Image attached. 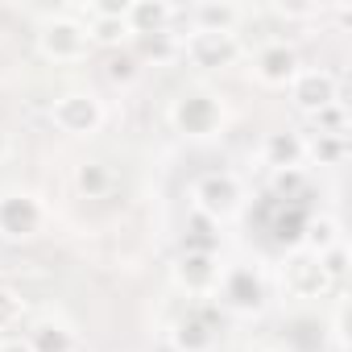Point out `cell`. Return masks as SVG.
<instances>
[{
    "label": "cell",
    "mask_w": 352,
    "mask_h": 352,
    "mask_svg": "<svg viewBox=\"0 0 352 352\" xmlns=\"http://www.w3.org/2000/svg\"><path fill=\"white\" fill-rule=\"evenodd\" d=\"M170 120H174V129H179V133H187V137L204 141V137L220 133V124H224V104H220V96H216V91L195 87V91H183L179 100H174Z\"/></svg>",
    "instance_id": "cell-1"
},
{
    "label": "cell",
    "mask_w": 352,
    "mask_h": 352,
    "mask_svg": "<svg viewBox=\"0 0 352 352\" xmlns=\"http://www.w3.org/2000/svg\"><path fill=\"white\" fill-rule=\"evenodd\" d=\"M38 50L50 58V63H83L91 54V42H87V25L71 13H58V17H46L42 30H38Z\"/></svg>",
    "instance_id": "cell-2"
},
{
    "label": "cell",
    "mask_w": 352,
    "mask_h": 352,
    "mask_svg": "<svg viewBox=\"0 0 352 352\" xmlns=\"http://www.w3.org/2000/svg\"><path fill=\"white\" fill-rule=\"evenodd\" d=\"M191 199H195V212L199 216H208V220L220 224V220H232L245 208V187H241L236 174L216 170V174H204V179L195 183Z\"/></svg>",
    "instance_id": "cell-3"
},
{
    "label": "cell",
    "mask_w": 352,
    "mask_h": 352,
    "mask_svg": "<svg viewBox=\"0 0 352 352\" xmlns=\"http://www.w3.org/2000/svg\"><path fill=\"white\" fill-rule=\"evenodd\" d=\"M50 120H54L58 133L91 137V133H100V124H104V104H100V96H91V91H67V96L54 100Z\"/></svg>",
    "instance_id": "cell-4"
},
{
    "label": "cell",
    "mask_w": 352,
    "mask_h": 352,
    "mask_svg": "<svg viewBox=\"0 0 352 352\" xmlns=\"http://www.w3.org/2000/svg\"><path fill=\"white\" fill-rule=\"evenodd\" d=\"M216 290H220L224 307L236 311V315H257L265 307V278H261L257 265H232V270H224Z\"/></svg>",
    "instance_id": "cell-5"
},
{
    "label": "cell",
    "mask_w": 352,
    "mask_h": 352,
    "mask_svg": "<svg viewBox=\"0 0 352 352\" xmlns=\"http://www.w3.org/2000/svg\"><path fill=\"white\" fill-rule=\"evenodd\" d=\"M46 224V208L25 195V191H9V195H0V236L5 241H30L38 236Z\"/></svg>",
    "instance_id": "cell-6"
},
{
    "label": "cell",
    "mask_w": 352,
    "mask_h": 352,
    "mask_svg": "<svg viewBox=\"0 0 352 352\" xmlns=\"http://www.w3.org/2000/svg\"><path fill=\"white\" fill-rule=\"evenodd\" d=\"M220 253H199V249H183L179 257H174V282H179V290H187L191 298H204L220 286Z\"/></svg>",
    "instance_id": "cell-7"
},
{
    "label": "cell",
    "mask_w": 352,
    "mask_h": 352,
    "mask_svg": "<svg viewBox=\"0 0 352 352\" xmlns=\"http://www.w3.org/2000/svg\"><path fill=\"white\" fill-rule=\"evenodd\" d=\"M282 286H286L290 298H302V302H307V298H323V294L331 290V282H327L319 257L307 253V249L286 257V265H282Z\"/></svg>",
    "instance_id": "cell-8"
},
{
    "label": "cell",
    "mask_w": 352,
    "mask_h": 352,
    "mask_svg": "<svg viewBox=\"0 0 352 352\" xmlns=\"http://www.w3.org/2000/svg\"><path fill=\"white\" fill-rule=\"evenodd\" d=\"M336 100H340V83H336L331 71L307 67V71H298V75L290 79V104H294L298 112H307V116H315L319 108H327V104H336Z\"/></svg>",
    "instance_id": "cell-9"
},
{
    "label": "cell",
    "mask_w": 352,
    "mask_h": 352,
    "mask_svg": "<svg viewBox=\"0 0 352 352\" xmlns=\"http://www.w3.org/2000/svg\"><path fill=\"white\" fill-rule=\"evenodd\" d=\"M183 54L204 71H224L241 58V42H236V34H199L195 30L183 46Z\"/></svg>",
    "instance_id": "cell-10"
},
{
    "label": "cell",
    "mask_w": 352,
    "mask_h": 352,
    "mask_svg": "<svg viewBox=\"0 0 352 352\" xmlns=\"http://www.w3.org/2000/svg\"><path fill=\"white\" fill-rule=\"evenodd\" d=\"M298 50L286 46V42H265L257 54H253V75L257 83L265 87H290V79L298 75Z\"/></svg>",
    "instance_id": "cell-11"
},
{
    "label": "cell",
    "mask_w": 352,
    "mask_h": 352,
    "mask_svg": "<svg viewBox=\"0 0 352 352\" xmlns=\"http://www.w3.org/2000/svg\"><path fill=\"white\" fill-rule=\"evenodd\" d=\"M170 344L179 348V352H212L216 348V319L204 307H191L183 319H174Z\"/></svg>",
    "instance_id": "cell-12"
},
{
    "label": "cell",
    "mask_w": 352,
    "mask_h": 352,
    "mask_svg": "<svg viewBox=\"0 0 352 352\" xmlns=\"http://www.w3.org/2000/svg\"><path fill=\"white\" fill-rule=\"evenodd\" d=\"M170 21H174V9L166 0H129V9H124V25L133 38L162 34V30H170Z\"/></svg>",
    "instance_id": "cell-13"
},
{
    "label": "cell",
    "mask_w": 352,
    "mask_h": 352,
    "mask_svg": "<svg viewBox=\"0 0 352 352\" xmlns=\"http://www.w3.org/2000/svg\"><path fill=\"white\" fill-rule=\"evenodd\" d=\"M302 141H307V137H298V133H290V129L265 133V141H261L265 166H274V170H302V157H307Z\"/></svg>",
    "instance_id": "cell-14"
},
{
    "label": "cell",
    "mask_w": 352,
    "mask_h": 352,
    "mask_svg": "<svg viewBox=\"0 0 352 352\" xmlns=\"http://www.w3.org/2000/svg\"><path fill=\"white\" fill-rule=\"evenodd\" d=\"M241 17L245 13L236 5H228V0H208V5H195L191 9V21H195L199 34H232L241 25Z\"/></svg>",
    "instance_id": "cell-15"
},
{
    "label": "cell",
    "mask_w": 352,
    "mask_h": 352,
    "mask_svg": "<svg viewBox=\"0 0 352 352\" xmlns=\"http://www.w3.org/2000/svg\"><path fill=\"white\" fill-rule=\"evenodd\" d=\"M25 344H30V352H75V336H71V327L58 323V319L34 323Z\"/></svg>",
    "instance_id": "cell-16"
},
{
    "label": "cell",
    "mask_w": 352,
    "mask_h": 352,
    "mask_svg": "<svg viewBox=\"0 0 352 352\" xmlns=\"http://www.w3.org/2000/svg\"><path fill=\"white\" fill-rule=\"evenodd\" d=\"M112 187H116V174H112V166H104V162H83V166L75 170V191H79L83 199H104Z\"/></svg>",
    "instance_id": "cell-17"
},
{
    "label": "cell",
    "mask_w": 352,
    "mask_h": 352,
    "mask_svg": "<svg viewBox=\"0 0 352 352\" xmlns=\"http://www.w3.org/2000/svg\"><path fill=\"white\" fill-rule=\"evenodd\" d=\"M179 54H183V42L174 38L170 30L137 38V63H170V58H179Z\"/></svg>",
    "instance_id": "cell-18"
},
{
    "label": "cell",
    "mask_w": 352,
    "mask_h": 352,
    "mask_svg": "<svg viewBox=\"0 0 352 352\" xmlns=\"http://www.w3.org/2000/svg\"><path fill=\"white\" fill-rule=\"evenodd\" d=\"M129 38H133V34H129L124 17H87V42H91V46L116 50V46H124Z\"/></svg>",
    "instance_id": "cell-19"
},
{
    "label": "cell",
    "mask_w": 352,
    "mask_h": 352,
    "mask_svg": "<svg viewBox=\"0 0 352 352\" xmlns=\"http://www.w3.org/2000/svg\"><path fill=\"white\" fill-rule=\"evenodd\" d=\"M302 149H307V157L315 166H344L348 162V137H323V133H315L311 141H302Z\"/></svg>",
    "instance_id": "cell-20"
},
{
    "label": "cell",
    "mask_w": 352,
    "mask_h": 352,
    "mask_svg": "<svg viewBox=\"0 0 352 352\" xmlns=\"http://www.w3.org/2000/svg\"><path fill=\"white\" fill-rule=\"evenodd\" d=\"M220 224L216 220H208V216H191L187 220V241H183V249H199V253H216L220 249V232H216Z\"/></svg>",
    "instance_id": "cell-21"
},
{
    "label": "cell",
    "mask_w": 352,
    "mask_h": 352,
    "mask_svg": "<svg viewBox=\"0 0 352 352\" xmlns=\"http://www.w3.org/2000/svg\"><path fill=\"white\" fill-rule=\"evenodd\" d=\"M344 236H340V224H336V216H315L311 224H307V253H323V249H331V245H340Z\"/></svg>",
    "instance_id": "cell-22"
},
{
    "label": "cell",
    "mask_w": 352,
    "mask_h": 352,
    "mask_svg": "<svg viewBox=\"0 0 352 352\" xmlns=\"http://www.w3.org/2000/svg\"><path fill=\"white\" fill-rule=\"evenodd\" d=\"M311 120H315V133H323V137H348V104L344 100L319 108Z\"/></svg>",
    "instance_id": "cell-23"
},
{
    "label": "cell",
    "mask_w": 352,
    "mask_h": 352,
    "mask_svg": "<svg viewBox=\"0 0 352 352\" xmlns=\"http://www.w3.org/2000/svg\"><path fill=\"white\" fill-rule=\"evenodd\" d=\"M315 257H319V265H323V274H327L331 286L344 282V274H348V245H344V241L331 245V249H323V253H315Z\"/></svg>",
    "instance_id": "cell-24"
},
{
    "label": "cell",
    "mask_w": 352,
    "mask_h": 352,
    "mask_svg": "<svg viewBox=\"0 0 352 352\" xmlns=\"http://www.w3.org/2000/svg\"><path fill=\"white\" fill-rule=\"evenodd\" d=\"M21 315H25L21 294L9 290V286H0V331H13V327L21 323Z\"/></svg>",
    "instance_id": "cell-25"
},
{
    "label": "cell",
    "mask_w": 352,
    "mask_h": 352,
    "mask_svg": "<svg viewBox=\"0 0 352 352\" xmlns=\"http://www.w3.org/2000/svg\"><path fill=\"white\" fill-rule=\"evenodd\" d=\"M137 75H141V63H137V54L120 50V54H112V58H108V79H112V83H133Z\"/></svg>",
    "instance_id": "cell-26"
},
{
    "label": "cell",
    "mask_w": 352,
    "mask_h": 352,
    "mask_svg": "<svg viewBox=\"0 0 352 352\" xmlns=\"http://www.w3.org/2000/svg\"><path fill=\"white\" fill-rule=\"evenodd\" d=\"M302 187H307L302 170H274V191H278V195H286V199H290V195H298Z\"/></svg>",
    "instance_id": "cell-27"
},
{
    "label": "cell",
    "mask_w": 352,
    "mask_h": 352,
    "mask_svg": "<svg viewBox=\"0 0 352 352\" xmlns=\"http://www.w3.org/2000/svg\"><path fill=\"white\" fill-rule=\"evenodd\" d=\"M0 352H30V344L25 340H5V344H0Z\"/></svg>",
    "instance_id": "cell-28"
},
{
    "label": "cell",
    "mask_w": 352,
    "mask_h": 352,
    "mask_svg": "<svg viewBox=\"0 0 352 352\" xmlns=\"http://www.w3.org/2000/svg\"><path fill=\"white\" fill-rule=\"evenodd\" d=\"M9 149H13V145H9V133H5V129H0V162H5V157H9Z\"/></svg>",
    "instance_id": "cell-29"
},
{
    "label": "cell",
    "mask_w": 352,
    "mask_h": 352,
    "mask_svg": "<svg viewBox=\"0 0 352 352\" xmlns=\"http://www.w3.org/2000/svg\"><path fill=\"white\" fill-rule=\"evenodd\" d=\"M257 352H274V348H257Z\"/></svg>",
    "instance_id": "cell-30"
}]
</instances>
